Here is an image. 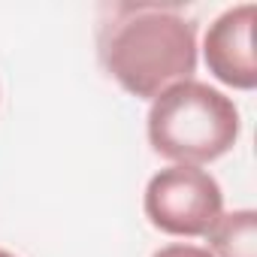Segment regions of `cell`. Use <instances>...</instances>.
<instances>
[{
	"mask_svg": "<svg viewBox=\"0 0 257 257\" xmlns=\"http://www.w3.org/2000/svg\"><path fill=\"white\" fill-rule=\"evenodd\" d=\"M103 70L134 97L155 100L197 70V22L173 4H112L97 31Z\"/></svg>",
	"mask_w": 257,
	"mask_h": 257,
	"instance_id": "cell-1",
	"label": "cell"
},
{
	"mask_svg": "<svg viewBox=\"0 0 257 257\" xmlns=\"http://www.w3.org/2000/svg\"><path fill=\"white\" fill-rule=\"evenodd\" d=\"M149 221L170 236H206L224 215L221 185L200 167H167L146 188Z\"/></svg>",
	"mask_w": 257,
	"mask_h": 257,
	"instance_id": "cell-3",
	"label": "cell"
},
{
	"mask_svg": "<svg viewBox=\"0 0 257 257\" xmlns=\"http://www.w3.org/2000/svg\"><path fill=\"white\" fill-rule=\"evenodd\" d=\"M239 127L236 103L194 79L170 85L149 109L152 149L179 167H203L224 158L239 140Z\"/></svg>",
	"mask_w": 257,
	"mask_h": 257,
	"instance_id": "cell-2",
	"label": "cell"
},
{
	"mask_svg": "<svg viewBox=\"0 0 257 257\" xmlns=\"http://www.w3.org/2000/svg\"><path fill=\"white\" fill-rule=\"evenodd\" d=\"M152 257H212L206 248H200V245H167V248H161V251H155Z\"/></svg>",
	"mask_w": 257,
	"mask_h": 257,
	"instance_id": "cell-6",
	"label": "cell"
},
{
	"mask_svg": "<svg viewBox=\"0 0 257 257\" xmlns=\"http://www.w3.org/2000/svg\"><path fill=\"white\" fill-rule=\"evenodd\" d=\"M254 19L257 7L242 4L221 13L203 40V55L209 73L239 91H251L257 85V61H254Z\"/></svg>",
	"mask_w": 257,
	"mask_h": 257,
	"instance_id": "cell-4",
	"label": "cell"
},
{
	"mask_svg": "<svg viewBox=\"0 0 257 257\" xmlns=\"http://www.w3.org/2000/svg\"><path fill=\"white\" fill-rule=\"evenodd\" d=\"M206 239L212 257H257V212L236 209L221 215Z\"/></svg>",
	"mask_w": 257,
	"mask_h": 257,
	"instance_id": "cell-5",
	"label": "cell"
},
{
	"mask_svg": "<svg viewBox=\"0 0 257 257\" xmlns=\"http://www.w3.org/2000/svg\"><path fill=\"white\" fill-rule=\"evenodd\" d=\"M0 257H16V254H10V251H4V248H0Z\"/></svg>",
	"mask_w": 257,
	"mask_h": 257,
	"instance_id": "cell-7",
	"label": "cell"
}]
</instances>
